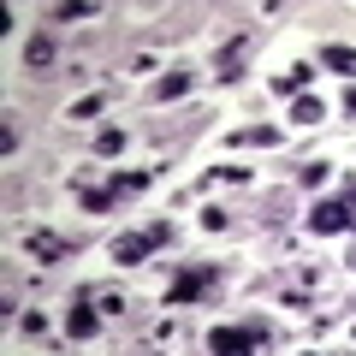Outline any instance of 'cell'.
Segmentation results:
<instances>
[{"label":"cell","instance_id":"3957f363","mask_svg":"<svg viewBox=\"0 0 356 356\" xmlns=\"http://www.w3.org/2000/svg\"><path fill=\"white\" fill-rule=\"evenodd\" d=\"M309 232H321V238H332V232H350L344 202H315V208H309Z\"/></svg>","mask_w":356,"mask_h":356},{"label":"cell","instance_id":"5b68a950","mask_svg":"<svg viewBox=\"0 0 356 356\" xmlns=\"http://www.w3.org/2000/svg\"><path fill=\"white\" fill-rule=\"evenodd\" d=\"M149 232H131V238H113V261L119 267H137V261H149Z\"/></svg>","mask_w":356,"mask_h":356},{"label":"cell","instance_id":"ffe728a7","mask_svg":"<svg viewBox=\"0 0 356 356\" xmlns=\"http://www.w3.org/2000/svg\"><path fill=\"white\" fill-rule=\"evenodd\" d=\"M350 267H356V261H350Z\"/></svg>","mask_w":356,"mask_h":356},{"label":"cell","instance_id":"5bb4252c","mask_svg":"<svg viewBox=\"0 0 356 356\" xmlns=\"http://www.w3.org/2000/svg\"><path fill=\"white\" fill-rule=\"evenodd\" d=\"M89 13H95L89 0H65V6H54V18H60V24H72V18H89Z\"/></svg>","mask_w":356,"mask_h":356},{"label":"cell","instance_id":"6da1fadb","mask_svg":"<svg viewBox=\"0 0 356 356\" xmlns=\"http://www.w3.org/2000/svg\"><path fill=\"white\" fill-rule=\"evenodd\" d=\"M255 344H261V327H214L208 332L214 356H255Z\"/></svg>","mask_w":356,"mask_h":356},{"label":"cell","instance_id":"8fae6325","mask_svg":"<svg viewBox=\"0 0 356 356\" xmlns=\"http://www.w3.org/2000/svg\"><path fill=\"white\" fill-rule=\"evenodd\" d=\"M191 83H196L191 72H172V77H166V83H161V102H178V95H184V89H191Z\"/></svg>","mask_w":356,"mask_h":356},{"label":"cell","instance_id":"d6986e66","mask_svg":"<svg viewBox=\"0 0 356 356\" xmlns=\"http://www.w3.org/2000/svg\"><path fill=\"white\" fill-rule=\"evenodd\" d=\"M344 113H356V83H350V89H344Z\"/></svg>","mask_w":356,"mask_h":356},{"label":"cell","instance_id":"7a4b0ae2","mask_svg":"<svg viewBox=\"0 0 356 356\" xmlns=\"http://www.w3.org/2000/svg\"><path fill=\"white\" fill-rule=\"evenodd\" d=\"M214 285V267H184L172 280V291H166V309H178V303H196V297Z\"/></svg>","mask_w":356,"mask_h":356},{"label":"cell","instance_id":"ac0fdd59","mask_svg":"<svg viewBox=\"0 0 356 356\" xmlns=\"http://www.w3.org/2000/svg\"><path fill=\"white\" fill-rule=\"evenodd\" d=\"M344 214H350V226H356V178L344 184Z\"/></svg>","mask_w":356,"mask_h":356},{"label":"cell","instance_id":"8992f818","mask_svg":"<svg viewBox=\"0 0 356 356\" xmlns=\"http://www.w3.org/2000/svg\"><path fill=\"white\" fill-rule=\"evenodd\" d=\"M95 327H102V321H95V309H89V303L65 309V332H72V339H95Z\"/></svg>","mask_w":356,"mask_h":356},{"label":"cell","instance_id":"9c48e42d","mask_svg":"<svg viewBox=\"0 0 356 356\" xmlns=\"http://www.w3.org/2000/svg\"><path fill=\"white\" fill-rule=\"evenodd\" d=\"M24 65H30V72H48V65H54V36H30L24 42Z\"/></svg>","mask_w":356,"mask_h":356},{"label":"cell","instance_id":"7c38bea8","mask_svg":"<svg viewBox=\"0 0 356 356\" xmlns=\"http://www.w3.org/2000/svg\"><path fill=\"white\" fill-rule=\"evenodd\" d=\"M321 113H327V107H321V102H315V95H303V102H297V107H291V119H297V125H315V119H321Z\"/></svg>","mask_w":356,"mask_h":356},{"label":"cell","instance_id":"9a60e30c","mask_svg":"<svg viewBox=\"0 0 356 356\" xmlns=\"http://www.w3.org/2000/svg\"><path fill=\"white\" fill-rule=\"evenodd\" d=\"M125 149V131H102V137H95V154H119Z\"/></svg>","mask_w":356,"mask_h":356},{"label":"cell","instance_id":"e0dca14e","mask_svg":"<svg viewBox=\"0 0 356 356\" xmlns=\"http://www.w3.org/2000/svg\"><path fill=\"white\" fill-rule=\"evenodd\" d=\"M95 113H102V95H83V102L72 107V119H95Z\"/></svg>","mask_w":356,"mask_h":356},{"label":"cell","instance_id":"30bf717a","mask_svg":"<svg viewBox=\"0 0 356 356\" xmlns=\"http://www.w3.org/2000/svg\"><path fill=\"white\" fill-rule=\"evenodd\" d=\"M303 83H309V65H291V72L273 77V89H280V95H291V89H303Z\"/></svg>","mask_w":356,"mask_h":356},{"label":"cell","instance_id":"ba28073f","mask_svg":"<svg viewBox=\"0 0 356 356\" xmlns=\"http://www.w3.org/2000/svg\"><path fill=\"white\" fill-rule=\"evenodd\" d=\"M321 65H332V72H344L356 83V48H344V42H332V48H321Z\"/></svg>","mask_w":356,"mask_h":356},{"label":"cell","instance_id":"52a82bcc","mask_svg":"<svg viewBox=\"0 0 356 356\" xmlns=\"http://www.w3.org/2000/svg\"><path fill=\"white\" fill-rule=\"evenodd\" d=\"M243 54H250V36H238V42H226V54H220V77H243Z\"/></svg>","mask_w":356,"mask_h":356},{"label":"cell","instance_id":"277c9868","mask_svg":"<svg viewBox=\"0 0 356 356\" xmlns=\"http://www.w3.org/2000/svg\"><path fill=\"white\" fill-rule=\"evenodd\" d=\"M24 250L42 255V261H65V255H72V243L54 238V232H24Z\"/></svg>","mask_w":356,"mask_h":356},{"label":"cell","instance_id":"2e32d148","mask_svg":"<svg viewBox=\"0 0 356 356\" xmlns=\"http://www.w3.org/2000/svg\"><path fill=\"white\" fill-rule=\"evenodd\" d=\"M113 202H119L113 191H83V208H89V214H102V208H113Z\"/></svg>","mask_w":356,"mask_h":356},{"label":"cell","instance_id":"4fadbf2b","mask_svg":"<svg viewBox=\"0 0 356 356\" xmlns=\"http://www.w3.org/2000/svg\"><path fill=\"white\" fill-rule=\"evenodd\" d=\"M238 143H261V149H273L280 131H273V125H250V131H238Z\"/></svg>","mask_w":356,"mask_h":356}]
</instances>
